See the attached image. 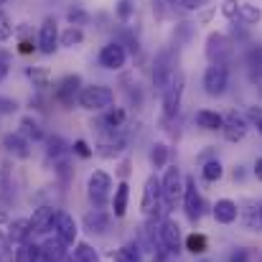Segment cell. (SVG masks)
I'll use <instances>...</instances> for the list:
<instances>
[{"label":"cell","mask_w":262,"mask_h":262,"mask_svg":"<svg viewBox=\"0 0 262 262\" xmlns=\"http://www.w3.org/2000/svg\"><path fill=\"white\" fill-rule=\"evenodd\" d=\"M54 209L51 206H41V209H36L33 211V216L28 219V224H31V234H36V232H46L49 229V224H51V219H54Z\"/></svg>","instance_id":"obj_23"},{"label":"cell","mask_w":262,"mask_h":262,"mask_svg":"<svg viewBox=\"0 0 262 262\" xmlns=\"http://www.w3.org/2000/svg\"><path fill=\"white\" fill-rule=\"evenodd\" d=\"M115 262H140V250L138 245H122L120 250H115Z\"/></svg>","instance_id":"obj_32"},{"label":"cell","mask_w":262,"mask_h":262,"mask_svg":"<svg viewBox=\"0 0 262 262\" xmlns=\"http://www.w3.org/2000/svg\"><path fill=\"white\" fill-rule=\"evenodd\" d=\"M222 133H224V138L229 143H239L247 135V120L242 115H237V112H229L224 117V122H222Z\"/></svg>","instance_id":"obj_14"},{"label":"cell","mask_w":262,"mask_h":262,"mask_svg":"<svg viewBox=\"0 0 262 262\" xmlns=\"http://www.w3.org/2000/svg\"><path fill=\"white\" fill-rule=\"evenodd\" d=\"M13 23H10V18H8V13H3L0 10V41H8L10 36H13Z\"/></svg>","instance_id":"obj_39"},{"label":"cell","mask_w":262,"mask_h":262,"mask_svg":"<svg viewBox=\"0 0 262 262\" xmlns=\"http://www.w3.org/2000/svg\"><path fill=\"white\" fill-rule=\"evenodd\" d=\"M110 191H112V178L104 173V171H94V173H89L87 193H89V199H92L97 206H102V204L107 201Z\"/></svg>","instance_id":"obj_9"},{"label":"cell","mask_w":262,"mask_h":262,"mask_svg":"<svg viewBox=\"0 0 262 262\" xmlns=\"http://www.w3.org/2000/svg\"><path fill=\"white\" fill-rule=\"evenodd\" d=\"M181 3H183V8H186V10H199L206 0H181Z\"/></svg>","instance_id":"obj_47"},{"label":"cell","mask_w":262,"mask_h":262,"mask_svg":"<svg viewBox=\"0 0 262 262\" xmlns=\"http://www.w3.org/2000/svg\"><path fill=\"white\" fill-rule=\"evenodd\" d=\"M247 67H250V74L252 77H262V46L252 49L247 54Z\"/></svg>","instance_id":"obj_36"},{"label":"cell","mask_w":262,"mask_h":262,"mask_svg":"<svg viewBox=\"0 0 262 262\" xmlns=\"http://www.w3.org/2000/svg\"><path fill=\"white\" fill-rule=\"evenodd\" d=\"M183 193V178H181V171L171 166L166 168V173L161 178V196H163V211H173L178 199Z\"/></svg>","instance_id":"obj_2"},{"label":"cell","mask_w":262,"mask_h":262,"mask_svg":"<svg viewBox=\"0 0 262 262\" xmlns=\"http://www.w3.org/2000/svg\"><path fill=\"white\" fill-rule=\"evenodd\" d=\"M41 260L38 262H61L67 257V245L59 239V237H49V239H43L41 245Z\"/></svg>","instance_id":"obj_17"},{"label":"cell","mask_w":262,"mask_h":262,"mask_svg":"<svg viewBox=\"0 0 262 262\" xmlns=\"http://www.w3.org/2000/svg\"><path fill=\"white\" fill-rule=\"evenodd\" d=\"M125 150V140L120 138V135H107V138H102L99 140V145H97V153L99 156H104V158H115V156H120Z\"/></svg>","instance_id":"obj_21"},{"label":"cell","mask_w":262,"mask_h":262,"mask_svg":"<svg viewBox=\"0 0 262 262\" xmlns=\"http://www.w3.org/2000/svg\"><path fill=\"white\" fill-rule=\"evenodd\" d=\"M234 54V43L224 33H209L206 38V56L211 64H227Z\"/></svg>","instance_id":"obj_4"},{"label":"cell","mask_w":262,"mask_h":262,"mask_svg":"<svg viewBox=\"0 0 262 262\" xmlns=\"http://www.w3.org/2000/svg\"><path fill=\"white\" fill-rule=\"evenodd\" d=\"M257 130H260V133H262V117H260V120H257Z\"/></svg>","instance_id":"obj_52"},{"label":"cell","mask_w":262,"mask_h":262,"mask_svg":"<svg viewBox=\"0 0 262 262\" xmlns=\"http://www.w3.org/2000/svg\"><path fill=\"white\" fill-rule=\"evenodd\" d=\"M26 74H28V79L33 82L36 89H46L51 84V72L46 67H31V69H26Z\"/></svg>","instance_id":"obj_29"},{"label":"cell","mask_w":262,"mask_h":262,"mask_svg":"<svg viewBox=\"0 0 262 262\" xmlns=\"http://www.w3.org/2000/svg\"><path fill=\"white\" fill-rule=\"evenodd\" d=\"M237 18H239L242 23L252 26V23H260V20H262V10L257 8V5H252V3H239Z\"/></svg>","instance_id":"obj_28"},{"label":"cell","mask_w":262,"mask_h":262,"mask_svg":"<svg viewBox=\"0 0 262 262\" xmlns=\"http://www.w3.org/2000/svg\"><path fill=\"white\" fill-rule=\"evenodd\" d=\"M59 49V28H56V18H46L41 23L38 31V51L41 54H54Z\"/></svg>","instance_id":"obj_12"},{"label":"cell","mask_w":262,"mask_h":262,"mask_svg":"<svg viewBox=\"0 0 262 262\" xmlns=\"http://www.w3.org/2000/svg\"><path fill=\"white\" fill-rule=\"evenodd\" d=\"M72 148H74V153H77L79 158H89V156L94 153V150L87 145V140H74V145H72Z\"/></svg>","instance_id":"obj_43"},{"label":"cell","mask_w":262,"mask_h":262,"mask_svg":"<svg viewBox=\"0 0 262 262\" xmlns=\"http://www.w3.org/2000/svg\"><path fill=\"white\" fill-rule=\"evenodd\" d=\"M125 61H127V54H125V49H122L120 43L112 41V43L102 46V51H99V64H102L104 69L117 72V69L125 67Z\"/></svg>","instance_id":"obj_13"},{"label":"cell","mask_w":262,"mask_h":262,"mask_svg":"<svg viewBox=\"0 0 262 262\" xmlns=\"http://www.w3.org/2000/svg\"><path fill=\"white\" fill-rule=\"evenodd\" d=\"M133 10H135V0H120V5H117V15H120L122 20H127V18L133 15Z\"/></svg>","instance_id":"obj_42"},{"label":"cell","mask_w":262,"mask_h":262,"mask_svg":"<svg viewBox=\"0 0 262 262\" xmlns=\"http://www.w3.org/2000/svg\"><path fill=\"white\" fill-rule=\"evenodd\" d=\"M74 260L77 262H99L97 250L89 245V242H77L74 245Z\"/></svg>","instance_id":"obj_31"},{"label":"cell","mask_w":262,"mask_h":262,"mask_svg":"<svg viewBox=\"0 0 262 262\" xmlns=\"http://www.w3.org/2000/svg\"><path fill=\"white\" fill-rule=\"evenodd\" d=\"M41 260V247L36 242H23V245H15V252H13V262H38Z\"/></svg>","instance_id":"obj_25"},{"label":"cell","mask_w":262,"mask_h":262,"mask_svg":"<svg viewBox=\"0 0 262 262\" xmlns=\"http://www.w3.org/2000/svg\"><path fill=\"white\" fill-rule=\"evenodd\" d=\"M176 72V61H173V54L168 49H163L158 56H156V64H153V87L156 89H163L168 87L171 77Z\"/></svg>","instance_id":"obj_8"},{"label":"cell","mask_w":262,"mask_h":262,"mask_svg":"<svg viewBox=\"0 0 262 262\" xmlns=\"http://www.w3.org/2000/svg\"><path fill=\"white\" fill-rule=\"evenodd\" d=\"M206 247H209V242H206L204 234H196V232H193V234L186 237V250H188L191 255H204Z\"/></svg>","instance_id":"obj_33"},{"label":"cell","mask_w":262,"mask_h":262,"mask_svg":"<svg viewBox=\"0 0 262 262\" xmlns=\"http://www.w3.org/2000/svg\"><path fill=\"white\" fill-rule=\"evenodd\" d=\"M15 110H18V104H15L13 99L0 97V115H10V112H15Z\"/></svg>","instance_id":"obj_44"},{"label":"cell","mask_w":262,"mask_h":262,"mask_svg":"<svg viewBox=\"0 0 262 262\" xmlns=\"http://www.w3.org/2000/svg\"><path fill=\"white\" fill-rule=\"evenodd\" d=\"M79 89H82V79H79L77 74H69V77H64V79L59 82V87H56V99H59L64 107H72L74 99L79 97Z\"/></svg>","instance_id":"obj_15"},{"label":"cell","mask_w":262,"mask_h":262,"mask_svg":"<svg viewBox=\"0 0 262 262\" xmlns=\"http://www.w3.org/2000/svg\"><path fill=\"white\" fill-rule=\"evenodd\" d=\"M0 3H5V0H0Z\"/></svg>","instance_id":"obj_53"},{"label":"cell","mask_w":262,"mask_h":262,"mask_svg":"<svg viewBox=\"0 0 262 262\" xmlns=\"http://www.w3.org/2000/svg\"><path fill=\"white\" fill-rule=\"evenodd\" d=\"M255 176H257V181H262V158H257V163H255Z\"/></svg>","instance_id":"obj_49"},{"label":"cell","mask_w":262,"mask_h":262,"mask_svg":"<svg viewBox=\"0 0 262 262\" xmlns=\"http://www.w3.org/2000/svg\"><path fill=\"white\" fill-rule=\"evenodd\" d=\"M79 107L89 110V112H99V110H110L115 104V92L104 84H89V87L79 89V97H77Z\"/></svg>","instance_id":"obj_1"},{"label":"cell","mask_w":262,"mask_h":262,"mask_svg":"<svg viewBox=\"0 0 262 262\" xmlns=\"http://www.w3.org/2000/svg\"><path fill=\"white\" fill-rule=\"evenodd\" d=\"M148 161H150L153 168H166V163H168V145L166 143H153L150 153H148Z\"/></svg>","instance_id":"obj_27"},{"label":"cell","mask_w":262,"mask_h":262,"mask_svg":"<svg viewBox=\"0 0 262 262\" xmlns=\"http://www.w3.org/2000/svg\"><path fill=\"white\" fill-rule=\"evenodd\" d=\"M245 260H247V255H245V252H237V255L232 257V262H245Z\"/></svg>","instance_id":"obj_50"},{"label":"cell","mask_w":262,"mask_h":262,"mask_svg":"<svg viewBox=\"0 0 262 262\" xmlns=\"http://www.w3.org/2000/svg\"><path fill=\"white\" fill-rule=\"evenodd\" d=\"M229 87V69L227 64H211L204 72V89L209 97H222Z\"/></svg>","instance_id":"obj_5"},{"label":"cell","mask_w":262,"mask_h":262,"mask_svg":"<svg viewBox=\"0 0 262 262\" xmlns=\"http://www.w3.org/2000/svg\"><path fill=\"white\" fill-rule=\"evenodd\" d=\"M122 122H125V110L122 107H110L107 110V117H104V125L115 133L117 127H122Z\"/></svg>","instance_id":"obj_35"},{"label":"cell","mask_w":262,"mask_h":262,"mask_svg":"<svg viewBox=\"0 0 262 262\" xmlns=\"http://www.w3.org/2000/svg\"><path fill=\"white\" fill-rule=\"evenodd\" d=\"M237 10H239V0H224V3H222V13H224V18L234 20V18H237Z\"/></svg>","instance_id":"obj_41"},{"label":"cell","mask_w":262,"mask_h":262,"mask_svg":"<svg viewBox=\"0 0 262 262\" xmlns=\"http://www.w3.org/2000/svg\"><path fill=\"white\" fill-rule=\"evenodd\" d=\"M222 122H224V117L219 112H211V110H199L196 112V125L204 127V130H222Z\"/></svg>","instance_id":"obj_26"},{"label":"cell","mask_w":262,"mask_h":262,"mask_svg":"<svg viewBox=\"0 0 262 262\" xmlns=\"http://www.w3.org/2000/svg\"><path fill=\"white\" fill-rule=\"evenodd\" d=\"M61 262H77V260H74V255H72V257L67 255V257H64V260H61Z\"/></svg>","instance_id":"obj_51"},{"label":"cell","mask_w":262,"mask_h":262,"mask_svg":"<svg viewBox=\"0 0 262 262\" xmlns=\"http://www.w3.org/2000/svg\"><path fill=\"white\" fill-rule=\"evenodd\" d=\"M20 135H28V138H33V140H41V138H43V130H41V125H38L33 117H23V120H20Z\"/></svg>","instance_id":"obj_34"},{"label":"cell","mask_w":262,"mask_h":262,"mask_svg":"<svg viewBox=\"0 0 262 262\" xmlns=\"http://www.w3.org/2000/svg\"><path fill=\"white\" fill-rule=\"evenodd\" d=\"M8 250H10V242H8V239L0 234V262L10 260V252H8Z\"/></svg>","instance_id":"obj_46"},{"label":"cell","mask_w":262,"mask_h":262,"mask_svg":"<svg viewBox=\"0 0 262 262\" xmlns=\"http://www.w3.org/2000/svg\"><path fill=\"white\" fill-rule=\"evenodd\" d=\"M183 87H186V77L181 69H176L168 87L163 89V117L166 120H173L181 110V97H183Z\"/></svg>","instance_id":"obj_3"},{"label":"cell","mask_w":262,"mask_h":262,"mask_svg":"<svg viewBox=\"0 0 262 262\" xmlns=\"http://www.w3.org/2000/svg\"><path fill=\"white\" fill-rule=\"evenodd\" d=\"M8 69H10V56H8L5 51H0V82L5 79V74H8Z\"/></svg>","instance_id":"obj_45"},{"label":"cell","mask_w":262,"mask_h":262,"mask_svg":"<svg viewBox=\"0 0 262 262\" xmlns=\"http://www.w3.org/2000/svg\"><path fill=\"white\" fill-rule=\"evenodd\" d=\"M237 209H239V219H242L245 229H250V232H260L262 229V204L260 201H255V199H245Z\"/></svg>","instance_id":"obj_11"},{"label":"cell","mask_w":262,"mask_h":262,"mask_svg":"<svg viewBox=\"0 0 262 262\" xmlns=\"http://www.w3.org/2000/svg\"><path fill=\"white\" fill-rule=\"evenodd\" d=\"M140 209L145 216H156L163 209V196H161V178L158 176H148L145 188H143V199H140Z\"/></svg>","instance_id":"obj_6"},{"label":"cell","mask_w":262,"mask_h":262,"mask_svg":"<svg viewBox=\"0 0 262 262\" xmlns=\"http://www.w3.org/2000/svg\"><path fill=\"white\" fill-rule=\"evenodd\" d=\"M201 173H204L206 181H219L222 173H224V168H222V163H219V161H211V163H206V166H204V171H201Z\"/></svg>","instance_id":"obj_38"},{"label":"cell","mask_w":262,"mask_h":262,"mask_svg":"<svg viewBox=\"0 0 262 262\" xmlns=\"http://www.w3.org/2000/svg\"><path fill=\"white\" fill-rule=\"evenodd\" d=\"M84 229L89 234H104L110 229V216L102 211V209H94L84 214Z\"/></svg>","instance_id":"obj_19"},{"label":"cell","mask_w":262,"mask_h":262,"mask_svg":"<svg viewBox=\"0 0 262 262\" xmlns=\"http://www.w3.org/2000/svg\"><path fill=\"white\" fill-rule=\"evenodd\" d=\"M28 237H31V224H28L26 216L13 219L8 224V242L10 245H23V242H28Z\"/></svg>","instance_id":"obj_20"},{"label":"cell","mask_w":262,"mask_h":262,"mask_svg":"<svg viewBox=\"0 0 262 262\" xmlns=\"http://www.w3.org/2000/svg\"><path fill=\"white\" fill-rule=\"evenodd\" d=\"M46 232H51L54 237H59L64 245H74V239H77V232H79V229H77V222H74V216H72V214H67V211H56Z\"/></svg>","instance_id":"obj_7"},{"label":"cell","mask_w":262,"mask_h":262,"mask_svg":"<svg viewBox=\"0 0 262 262\" xmlns=\"http://www.w3.org/2000/svg\"><path fill=\"white\" fill-rule=\"evenodd\" d=\"M158 237H161V242L168 252H173V255L181 252V229H178V224L173 219H163V224L158 229Z\"/></svg>","instance_id":"obj_16"},{"label":"cell","mask_w":262,"mask_h":262,"mask_svg":"<svg viewBox=\"0 0 262 262\" xmlns=\"http://www.w3.org/2000/svg\"><path fill=\"white\" fill-rule=\"evenodd\" d=\"M183 211L188 216V222H196L201 216V196L196 191V181L193 176H188L183 181Z\"/></svg>","instance_id":"obj_10"},{"label":"cell","mask_w":262,"mask_h":262,"mask_svg":"<svg viewBox=\"0 0 262 262\" xmlns=\"http://www.w3.org/2000/svg\"><path fill=\"white\" fill-rule=\"evenodd\" d=\"M69 23L77 26V28H82V26L87 23V13H84L82 8H72V10H69Z\"/></svg>","instance_id":"obj_40"},{"label":"cell","mask_w":262,"mask_h":262,"mask_svg":"<svg viewBox=\"0 0 262 262\" xmlns=\"http://www.w3.org/2000/svg\"><path fill=\"white\" fill-rule=\"evenodd\" d=\"M250 117H252V120L257 122V120L262 117V110H260V107H252V110H250Z\"/></svg>","instance_id":"obj_48"},{"label":"cell","mask_w":262,"mask_h":262,"mask_svg":"<svg viewBox=\"0 0 262 262\" xmlns=\"http://www.w3.org/2000/svg\"><path fill=\"white\" fill-rule=\"evenodd\" d=\"M127 199H130V186H127V181H122V183H117L115 196H112V211H115V216H125L127 214Z\"/></svg>","instance_id":"obj_24"},{"label":"cell","mask_w":262,"mask_h":262,"mask_svg":"<svg viewBox=\"0 0 262 262\" xmlns=\"http://www.w3.org/2000/svg\"><path fill=\"white\" fill-rule=\"evenodd\" d=\"M64 153H67V143H64L59 135H51V138H49V156H51V158H61Z\"/></svg>","instance_id":"obj_37"},{"label":"cell","mask_w":262,"mask_h":262,"mask_svg":"<svg viewBox=\"0 0 262 262\" xmlns=\"http://www.w3.org/2000/svg\"><path fill=\"white\" fill-rule=\"evenodd\" d=\"M204 262H206V260H204Z\"/></svg>","instance_id":"obj_54"},{"label":"cell","mask_w":262,"mask_h":262,"mask_svg":"<svg viewBox=\"0 0 262 262\" xmlns=\"http://www.w3.org/2000/svg\"><path fill=\"white\" fill-rule=\"evenodd\" d=\"M3 148H5L8 153L18 156V158H28V143H26V138H23L20 133H8V135L3 138Z\"/></svg>","instance_id":"obj_22"},{"label":"cell","mask_w":262,"mask_h":262,"mask_svg":"<svg viewBox=\"0 0 262 262\" xmlns=\"http://www.w3.org/2000/svg\"><path fill=\"white\" fill-rule=\"evenodd\" d=\"M82 41H84V31L77 28V26H69V28L59 36V43H61L64 49H74V46H79Z\"/></svg>","instance_id":"obj_30"},{"label":"cell","mask_w":262,"mask_h":262,"mask_svg":"<svg viewBox=\"0 0 262 262\" xmlns=\"http://www.w3.org/2000/svg\"><path fill=\"white\" fill-rule=\"evenodd\" d=\"M237 216H239L237 201H232V199H219V201L214 204V219H216L219 224H232V222H237Z\"/></svg>","instance_id":"obj_18"}]
</instances>
